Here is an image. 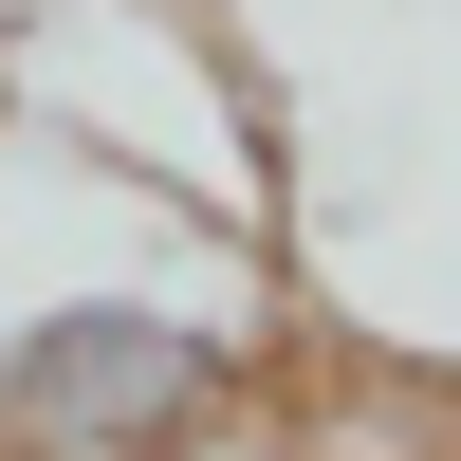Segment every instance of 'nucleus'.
Returning <instances> with one entry per match:
<instances>
[{
	"mask_svg": "<svg viewBox=\"0 0 461 461\" xmlns=\"http://www.w3.org/2000/svg\"><path fill=\"white\" fill-rule=\"evenodd\" d=\"M277 111V258L314 332L461 369V0H221Z\"/></svg>",
	"mask_w": 461,
	"mask_h": 461,
	"instance_id": "nucleus-2",
	"label": "nucleus"
},
{
	"mask_svg": "<svg viewBox=\"0 0 461 461\" xmlns=\"http://www.w3.org/2000/svg\"><path fill=\"white\" fill-rule=\"evenodd\" d=\"M0 111L277 240V111H258V56L221 37V0H56V19L0 37Z\"/></svg>",
	"mask_w": 461,
	"mask_h": 461,
	"instance_id": "nucleus-3",
	"label": "nucleus"
},
{
	"mask_svg": "<svg viewBox=\"0 0 461 461\" xmlns=\"http://www.w3.org/2000/svg\"><path fill=\"white\" fill-rule=\"evenodd\" d=\"M19 19H56V0H0V37H19Z\"/></svg>",
	"mask_w": 461,
	"mask_h": 461,
	"instance_id": "nucleus-4",
	"label": "nucleus"
},
{
	"mask_svg": "<svg viewBox=\"0 0 461 461\" xmlns=\"http://www.w3.org/2000/svg\"><path fill=\"white\" fill-rule=\"evenodd\" d=\"M314 295L258 221L0 111V461H240Z\"/></svg>",
	"mask_w": 461,
	"mask_h": 461,
	"instance_id": "nucleus-1",
	"label": "nucleus"
}]
</instances>
